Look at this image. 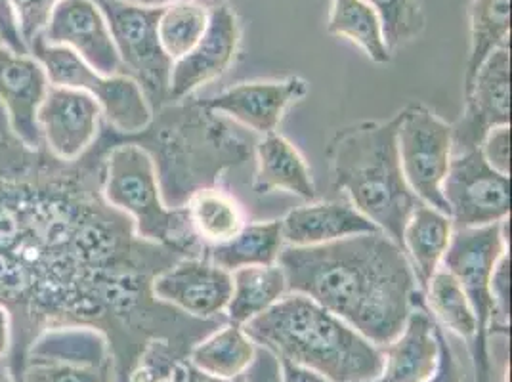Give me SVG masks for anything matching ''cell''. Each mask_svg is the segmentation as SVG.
Returning a JSON list of instances; mask_svg holds the SVG:
<instances>
[{"mask_svg":"<svg viewBox=\"0 0 512 382\" xmlns=\"http://www.w3.org/2000/svg\"><path fill=\"white\" fill-rule=\"evenodd\" d=\"M106 148L81 159L54 157L50 174H0V304L12 318L16 381L35 339L48 329L104 335L111 381L125 382L151 340L193 348L222 319H197L155 298L153 279L186 258L142 239L102 195Z\"/></svg>","mask_w":512,"mask_h":382,"instance_id":"cell-1","label":"cell"},{"mask_svg":"<svg viewBox=\"0 0 512 382\" xmlns=\"http://www.w3.org/2000/svg\"><path fill=\"white\" fill-rule=\"evenodd\" d=\"M278 264L287 293L316 300L379 348L402 333L411 310L425 300L406 251L383 232L285 245Z\"/></svg>","mask_w":512,"mask_h":382,"instance_id":"cell-2","label":"cell"},{"mask_svg":"<svg viewBox=\"0 0 512 382\" xmlns=\"http://www.w3.org/2000/svg\"><path fill=\"white\" fill-rule=\"evenodd\" d=\"M111 138L136 144L150 155L169 209H182L195 191L213 188L224 172L253 155L249 142L203 102L167 104L153 111L142 132H113Z\"/></svg>","mask_w":512,"mask_h":382,"instance_id":"cell-3","label":"cell"},{"mask_svg":"<svg viewBox=\"0 0 512 382\" xmlns=\"http://www.w3.org/2000/svg\"><path fill=\"white\" fill-rule=\"evenodd\" d=\"M243 329L279 360L312 369L329 382H371L383 369L379 346L299 293H287Z\"/></svg>","mask_w":512,"mask_h":382,"instance_id":"cell-4","label":"cell"},{"mask_svg":"<svg viewBox=\"0 0 512 382\" xmlns=\"http://www.w3.org/2000/svg\"><path fill=\"white\" fill-rule=\"evenodd\" d=\"M402 113L388 121H360L331 138L325 157L333 190L404 249V228L421 201L409 190L398 153Z\"/></svg>","mask_w":512,"mask_h":382,"instance_id":"cell-5","label":"cell"},{"mask_svg":"<svg viewBox=\"0 0 512 382\" xmlns=\"http://www.w3.org/2000/svg\"><path fill=\"white\" fill-rule=\"evenodd\" d=\"M102 161V195L127 214L142 239L165 245L180 255L203 256L205 247L193 234L186 209H169L161 197L150 155L130 142H107Z\"/></svg>","mask_w":512,"mask_h":382,"instance_id":"cell-6","label":"cell"},{"mask_svg":"<svg viewBox=\"0 0 512 382\" xmlns=\"http://www.w3.org/2000/svg\"><path fill=\"white\" fill-rule=\"evenodd\" d=\"M509 218L482 228L453 230L448 251L442 258V268L453 274L469 298L476 337L469 344L476 382H491L493 365L490 360V335L493 325L491 276L501 256L509 253Z\"/></svg>","mask_w":512,"mask_h":382,"instance_id":"cell-7","label":"cell"},{"mask_svg":"<svg viewBox=\"0 0 512 382\" xmlns=\"http://www.w3.org/2000/svg\"><path fill=\"white\" fill-rule=\"evenodd\" d=\"M29 54L43 64L50 85L83 90L92 96L102 109L107 127L119 136L138 134L150 125L153 109L132 77L102 75L67 46L46 44L41 37L31 43Z\"/></svg>","mask_w":512,"mask_h":382,"instance_id":"cell-8","label":"cell"},{"mask_svg":"<svg viewBox=\"0 0 512 382\" xmlns=\"http://www.w3.org/2000/svg\"><path fill=\"white\" fill-rule=\"evenodd\" d=\"M106 16L125 73L132 77L157 111L169 104L171 58L159 41V20L165 8L134 6L123 0H96Z\"/></svg>","mask_w":512,"mask_h":382,"instance_id":"cell-9","label":"cell"},{"mask_svg":"<svg viewBox=\"0 0 512 382\" xmlns=\"http://www.w3.org/2000/svg\"><path fill=\"white\" fill-rule=\"evenodd\" d=\"M400 113L398 153L407 186L421 203L448 214L442 184L453 157L451 125L417 102L407 104Z\"/></svg>","mask_w":512,"mask_h":382,"instance_id":"cell-10","label":"cell"},{"mask_svg":"<svg viewBox=\"0 0 512 382\" xmlns=\"http://www.w3.org/2000/svg\"><path fill=\"white\" fill-rule=\"evenodd\" d=\"M442 193L453 230L490 226L511 214V176L491 169L480 148L453 153Z\"/></svg>","mask_w":512,"mask_h":382,"instance_id":"cell-11","label":"cell"},{"mask_svg":"<svg viewBox=\"0 0 512 382\" xmlns=\"http://www.w3.org/2000/svg\"><path fill=\"white\" fill-rule=\"evenodd\" d=\"M511 125V41L495 48L465 88V111L453 130V153L482 146L486 134Z\"/></svg>","mask_w":512,"mask_h":382,"instance_id":"cell-12","label":"cell"},{"mask_svg":"<svg viewBox=\"0 0 512 382\" xmlns=\"http://www.w3.org/2000/svg\"><path fill=\"white\" fill-rule=\"evenodd\" d=\"M241 44V22L228 2L209 6V23L192 50L172 64L169 104L184 102L220 79L235 62Z\"/></svg>","mask_w":512,"mask_h":382,"instance_id":"cell-13","label":"cell"},{"mask_svg":"<svg viewBox=\"0 0 512 382\" xmlns=\"http://www.w3.org/2000/svg\"><path fill=\"white\" fill-rule=\"evenodd\" d=\"M102 109L83 90L50 85L37 113L43 146L52 157L75 163L100 138Z\"/></svg>","mask_w":512,"mask_h":382,"instance_id":"cell-14","label":"cell"},{"mask_svg":"<svg viewBox=\"0 0 512 382\" xmlns=\"http://www.w3.org/2000/svg\"><path fill=\"white\" fill-rule=\"evenodd\" d=\"M39 37L46 44L67 46L102 75H127L96 0H60Z\"/></svg>","mask_w":512,"mask_h":382,"instance_id":"cell-15","label":"cell"},{"mask_svg":"<svg viewBox=\"0 0 512 382\" xmlns=\"http://www.w3.org/2000/svg\"><path fill=\"white\" fill-rule=\"evenodd\" d=\"M151 291L161 302L192 318H222L232 297V272L209 258L190 256L155 277Z\"/></svg>","mask_w":512,"mask_h":382,"instance_id":"cell-16","label":"cell"},{"mask_svg":"<svg viewBox=\"0 0 512 382\" xmlns=\"http://www.w3.org/2000/svg\"><path fill=\"white\" fill-rule=\"evenodd\" d=\"M48 88L46 69L35 56L0 44V109L6 113L12 136L25 148H44L37 113Z\"/></svg>","mask_w":512,"mask_h":382,"instance_id":"cell-17","label":"cell"},{"mask_svg":"<svg viewBox=\"0 0 512 382\" xmlns=\"http://www.w3.org/2000/svg\"><path fill=\"white\" fill-rule=\"evenodd\" d=\"M310 92V85L300 77L281 81H251L232 86L203 104L213 113L230 117L256 134L276 132L285 113L302 102Z\"/></svg>","mask_w":512,"mask_h":382,"instance_id":"cell-18","label":"cell"},{"mask_svg":"<svg viewBox=\"0 0 512 382\" xmlns=\"http://www.w3.org/2000/svg\"><path fill=\"white\" fill-rule=\"evenodd\" d=\"M440 325L430 316L425 300L419 302L402 333L381 348L383 369L371 382H427L438 365Z\"/></svg>","mask_w":512,"mask_h":382,"instance_id":"cell-19","label":"cell"},{"mask_svg":"<svg viewBox=\"0 0 512 382\" xmlns=\"http://www.w3.org/2000/svg\"><path fill=\"white\" fill-rule=\"evenodd\" d=\"M285 245L312 247L339 241L352 235L381 232L350 201H320L289 211L281 218Z\"/></svg>","mask_w":512,"mask_h":382,"instance_id":"cell-20","label":"cell"},{"mask_svg":"<svg viewBox=\"0 0 512 382\" xmlns=\"http://www.w3.org/2000/svg\"><path fill=\"white\" fill-rule=\"evenodd\" d=\"M256 172L253 190L256 195L287 191L300 199L314 201L318 191L312 170L285 136L278 132L262 136L255 148Z\"/></svg>","mask_w":512,"mask_h":382,"instance_id":"cell-21","label":"cell"},{"mask_svg":"<svg viewBox=\"0 0 512 382\" xmlns=\"http://www.w3.org/2000/svg\"><path fill=\"white\" fill-rule=\"evenodd\" d=\"M453 234L448 214L440 213L425 203L417 205L404 228V251L413 266L417 283L425 291L428 279L442 266Z\"/></svg>","mask_w":512,"mask_h":382,"instance_id":"cell-22","label":"cell"},{"mask_svg":"<svg viewBox=\"0 0 512 382\" xmlns=\"http://www.w3.org/2000/svg\"><path fill=\"white\" fill-rule=\"evenodd\" d=\"M193 234L203 247L222 245L239 234L247 224L243 205L230 191L218 186L195 191L184 205Z\"/></svg>","mask_w":512,"mask_h":382,"instance_id":"cell-23","label":"cell"},{"mask_svg":"<svg viewBox=\"0 0 512 382\" xmlns=\"http://www.w3.org/2000/svg\"><path fill=\"white\" fill-rule=\"evenodd\" d=\"M287 295V279L279 264L245 266L232 272V297L224 316L243 327Z\"/></svg>","mask_w":512,"mask_h":382,"instance_id":"cell-24","label":"cell"},{"mask_svg":"<svg viewBox=\"0 0 512 382\" xmlns=\"http://www.w3.org/2000/svg\"><path fill=\"white\" fill-rule=\"evenodd\" d=\"M285 247L281 220H266L245 224V228L234 239L207 247L203 258H209L216 266L234 272L245 266H272L278 264L279 255Z\"/></svg>","mask_w":512,"mask_h":382,"instance_id":"cell-25","label":"cell"},{"mask_svg":"<svg viewBox=\"0 0 512 382\" xmlns=\"http://www.w3.org/2000/svg\"><path fill=\"white\" fill-rule=\"evenodd\" d=\"M255 356L256 344L245 329L234 323H224L193 346L190 361L209 375L234 379L245 375Z\"/></svg>","mask_w":512,"mask_h":382,"instance_id":"cell-26","label":"cell"},{"mask_svg":"<svg viewBox=\"0 0 512 382\" xmlns=\"http://www.w3.org/2000/svg\"><path fill=\"white\" fill-rule=\"evenodd\" d=\"M327 33L360 46L375 64L392 60V50L384 43L381 20L365 0H333Z\"/></svg>","mask_w":512,"mask_h":382,"instance_id":"cell-27","label":"cell"},{"mask_svg":"<svg viewBox=\"0 0 512 382\" xmlns=\"http://www.w3.org/2000/svg\"><path fill=\"white\" fill-rule=\"evenodd\" d=\"M470 50L465 86L495 48L511 41V0H472L469 8Z\"/></svg>","mask_w":512,"mask_h":382,"instance_id":"cell-28","label":"cell"},{"mask_svg":"<svg viewBox=\"0 0 512 382\" xmlns=\"http://www.w3.org/2000/svg\"><path fill=\"white\" fill-rule=\"evenodd\" d=\"M430 316L449 333L470 344L476 337V318L463 287L446 268H438L423 291Z\"/></svg>","mask_w":512,"mask_h":382,"instance_id":"cell-29","label":"cell"},{"mask_svg":"<svg viewBox=\"0 0 512 382\" xmlns=\"http://www.w3.org/2000/svg\"><path fill=\"white\" fill-rule=\"evenodd\" d=\"M209 6L203 0H178L165 6L159 20V41L172 62L186 56L203 37Z\"/></svg>","mask_w":512,"mask_h":382,"instance_id":"cell-30","label":"cell"},{"mask_svg":"<svg viewBox=\"0 0 512 382\" xmlns=\"http://www.w3.org/2000/svg\"><path fill=\"white\" fill-rule=\"evenodd\" d=\"M379 16L384 43L396 48L415 41L425 31V12L421 0H365Z\"/></svg>","mask_w":512,"mask_h":382,"instance_id":"cell-31","label":"cell"},{"mask_svg":"<svg viewBox=\"0 0 512 382\" xmlns=\"http://www.w3.org/2000/svg\"><path fill=\"white\" fill-rule=\"evenodd\" d=\"M109 377L111 365H92L83 361L27 354L18 382H106Z\"/></svg>","mask_w":512,"mask_h":382,"instance_id":"cell-32","label":"cell"},{"mask_svg":"<svg viewBox=\"0 0 512 382\" xmlns=\"http://www.w3.org/2000/svg\"><path fill=\"white\" fill-rule=\"evenodd\" d=\"M491 297H493V325L491 333L503 331L507 335L509 327V314H511V256L509 253L501 256L495 264L493 276H491Z\"/></svg>","mask_w":512,"mask_h":382,"instance_id":"cell-33","label":"cell"},{"mask_svg":"<svg viewBox=\"0 0 512 382\" xmlns=\"http://www.w3.org/2000/svg\"><path fill=\"white\" fill-rule=\"evenodd\" d=\"M60 0H12L14 14L27 48L41 35Z\"/></svg>","mask_w":512,"mask_h":382,"instance_id":"cell-34","label":"cell"},{"mask_svg":"<svg viewBox=\"0 0 512 382\" xmlns=\"http://www.w3.org/2000/svg\"><path fill=\"white\" fill-rule=\"evenodd\" d=\"M480 151L491 169L511 176V125L490 130L480 146Z\"/></svg>","mask_w":512,"mask_h":382,"instance_id":"cell-35","label":"cell"},{"mask_svg":"<svg viewBox=\"0 0 512 382\" xmlns=\"http://www.w3.org/2000/svg\"><path fill=\"white\" fill-rule=\"evenodd\" d=\"M0 43L18 54H29V48L18 27L12 0H0Z\"/></svg>","mask_w":512,"mask_h":382,"instance_id":"cell-36","label":"cell"},{"mask_svg":"<svg viewBox=\"0 0 512 382\" xmlns=\"http://www.w3.org/2000/svg\"><path fill=\"white\" fill-rule=\"evenodd\" d=\"M247 382H281V365L278 356L256 344V356L245 371Z\"/></svg>","mask_w":512,"mask_h":382,"instance_id":"cell-37","label":"cell"},{"mask_svg":"<svg viewBox=\"0 0 512 382\" xmlns=\"http://www.w3.org/2000/svg\"><path fill=\"white\" fill-rule=\"evenodd\" d=\"M438 344H440L438 365H436L434 375L427 382H463V373H461L459 361L455 358L442 327H440V333H438Z\"/></svg>","mask_w":512,"mask_h":382,"instance_id":"cell-38","label":"cell"},{"mask_svg":"<svg viewBox=\"0 0 512 382\" xmlns=\"http://www.w3.org/2000/svg\"><path fill=\"white\" fill-rule=\"evenodd\" d=\"M167 382H247L245 375H239L234 379H222V377H214L201 369H197L192 361H180L174 371H172L171 379Z\"/></svg>","mask_w":512,"mask_h":382,"instance_id":"cell-39","label":"cell"},{"mask_svg":"<svg viewBox=\"0 0 512 382\" xmlns=\"http://www.w3.org/2000/svg\"><path fill=\"white\" fill-rule=\"evenodd\" d=\"M279 365H281V382H329L325 377H321L320 373L300 367L293 361L279 360Z\"/></svg>","mask_w":512,"mask_h":382,"instance_id":"cell-40","label":"cell"},{"mask_svg":"<svg viewBox=\"0 0 512 382\" xmlns=\"http://www.w3.org/2000/svg\"><path fill=\"white\" fill-rule=\"evenodd\" d=\"M12 348V318L10 312L0 304V358L8 356Z\"/></svg>","mask_w":512,"mask_h":382,"instance_id":"cell-41","label":"cell"},{"mask_svg":"<svg viewBox=\"0 0 512 382\" xmlns=\"http://www.w3.org/2000/svg\"><path fill=\"white\" fill-rule=\"evenodd\" d=\"M0 382H18L16 381V375H14V369H12V363L8 360V356L0 358Z\"/></svg>","mask_w":512,"mask_h":382,"instance_id":"cell-42","label":"cell"},{"mask_svg":"<svg viewBox=\"0 0 512 382\" xmlns=\"http://www.w3.org/2000/svg\"><path fill=\"white\" fill-rule=\"evenodd\" d=\"M123 2L134 4V6H146V8H165V6H169L172 2H178V0H123Z\"/></svg>","mask_w":512,"mask_h":382,"instance_id":"cell-43","label":"cell"},{"mask_svg":"<svg viewBox=\"0 0 512 382\" xmlns=\"http://www.w3.org/2000/svg\"><path fill=\"white\" fill-rule=\"evenodd\" d=\"M207 4H214V2H222V0H205Z\"/></svg>","mask_w":512,"mask_h":382,"instance_id":"cell-44","label":"cell"},{"mask_svg":"<svg viewBox=\"0 0 512 382\" xmlns=\"http://www.w3.org/2000/svg\"><path fill=\"white\" fill-rule=\"evenodd\" d=\"M106 382H111V377H109V379H106Z\"/></svg>","mask_w":512,"mask_h":382,"instance_id":"cell-45","label":"cell"},{"mask_svg":"<svg viewBox=\"0 0 512 382\" xmlns=\"http://www.w3.org/2000/svg\"><path fill=\"white\" fill-rule=\"evenodd\" d=\"M0 44H2V43H0Z\"/></svg>","mask_w":512,"mask_h":382,"instance_id":"cell-46","label":"cell"}]
</instances>
